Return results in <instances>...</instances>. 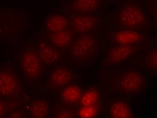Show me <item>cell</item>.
Masks as SVG:
<instances>
[{"instance_id": "13", "label": "cell", "mask_w": 157, "mask_h": 118, "mask_svg": "<svg viewBox=\"0 0 157 118\" xmlns=\"http://www.w3.org/2000/svg\"><path fill=\"white\" fill-rule=\"evenodd\" d=\"M75 35H76L71 30L63 31L60 32L41 33L37 37V40L49 44L62 53Z\"/></svg>"}, {"instance_id": "18", "label": "cell", "mask_w": 157, "mask_h": 118, "mask_svg": "<svg viewBox=\"0 0 157 118\" xmlns=\"http://www.w3.org/2000/svg\"><path fill=\"white\" fill-rule=\"evenodd\" d=\"M135 66L144 67L147 71L157 73V47L155 44H150L135 59Z\"/></svg>"}, {"instance_id": "6", "label": "cell", "mask_w": 157, "mask_h": 118, "mask_svg": "<svg viewBox=\"0 0 157 118\" xmlns=\"http://www.w3.org/2000/svg\"><path fill=\"white\" fill-rule=\"evenodd\" d=\"M78 80L72 67L59 64L47 72L41 84V91L56 95L67 85Z\"/></svg>"}, {"instance_id": "10", "label": "cell", "mask_w": 157, "mask_h": 118, "mask_svg": "<svg viewBox=\"0 0 157 118\" xmlns=\"http://www.w3.org/2000/svg\"><path fill=\"white\" fill-rule=\"evenodd\" d=\"M103 24V17L97 12L73 15L71 31L75 35L98 31Z\"/></svg>"}, {"instance_id": "12", "label": "cell", "mask_w": 157, "mask_h": 118, "mask_svg": "<svg viewBox=\"0 0 157 118\" xmlns=\"http://www.w3.org/2000/svg\"><path fill=\"white\" fill-rule=\"evenodd\" d=\"M73 15L62 13H52L47 16L42 26L41 33L60 32L71 30Z\"/></svg>"}, {"instance_id": "1", "label": "cell", "mask_w": 157, "mask_h": 118, "mask_svg": "<svg viewBox=\"0 0 157 118\" xmlns=\"http://www.w3.org/2000/svg\"><path fill=\"white\" fill-rule=\"evenodd\" d=\"M102 43L98 31L75 35L61 53V60L71 67L88 64L101 52Z\"/></svg>"}, {"instance_id": "20", "label": "cell", "mask_w": 157, "mask_h": 118, "mask_svg": "<svg viewBox=\"0 0 157 118\" xmlns=\"http://www.w3.org/2000/svg\"><path fill=\"white\" fill-rule=\"evenodd\" d=\"M79 105H70L55 101L52 102V117L72 118L78 117Z\"/></svg>"}, {"instance_id": "19", "label": "cell", "mask_w": 157, "mask_h": 118, "mask_svg": "<svg viewBox=\"0 0 157 118\" xmlns=\"http://www.w3.org/2000/svg\"><path fill=\"white\" fill-rule=\"evenodd\" d=\"M0 116L9 118L29 117L28 113L20 106V102L4 100H0Z\"/></svg>"}, {"instance_id": "7", "label": "cell", "mask_w": 157, "mask_h": 118, "mask_svg": "<svg viewBox=\"0 0 157 118\" xmlns=\"http://www.w3.org/2000/svg\"><path fill=\"white\" fill-rule=\"evenodd\" d=\"M101 40L104 44L147 47L151 44L152 36L149 32L114 28L105 31Z\"/></svg>"}, {"instance_id": "15", "label": "cell", "mask_w": 157, "mask_h": 118, "mask_svg": "<svg viewBox=\"0 0 157 118\" xmlns=\"http://www.w3.org/2000/svg\"><path fill=\"white\" fill-rule=\"evenodd\" d=\"M107 117L131 118L134 117L129 101L121 97L110 99L107 105Z\"/></svg>"}, {"instance_id": "3", "label": "cell", "mask_w": 157, "mask_h": 118, "mask_svg": "<svg viewBox=\"0 0 157 118\" xmlns=\"http://www.w3.org/2000/svg\"><path fill=\"white\" fill-rule=\"evenodd\" d=\"M16 61L19 71L29 87L38 88L49 68L43 62L33 42L18 48Z\"/></svg>"}, {"instance_id": "8", "label": "cell", "mask_w": 157, "mask_h": 118, "mask_svg": "<svg viewBox=\"0 0 157 118\" xmlns=\"http://www.w3.org/2000/svg\"><path fill=\"white\" fill-rule=\"evenodd\" d=\"M147 47L104 44L103 67L107 68L109 67L122 66L127 61L136 59Z\"/></svg>"}, {"instance_id": "16", "label": "cell", "mask_w": 157, "mask_h": 118, "mask_svg": "<svg viewBox=\"0 0 157 118\" xmlns=\"http://www.w3.org/2000/svg\"><path fill=\"white\" fill-rule=\"evenodd\" d=\"M33 43L38 52L40 59L43 62L47 65L49 70L56 65L61 64L62 61L61 52L46 43L39 41L37 40V41Z\"/></svg>"}, {"instance_id": "9", "label": "cell", "mask_w": 157, "mask_h": 118, "mask_svg": "<svg viewBox=\"0 0 157 118\" xmlns=\"http://www.w3.org/2000/svg\"><path fill=\"white\" fill-rule=\"evenodd\" d=\"M25 18L17 9L2 8L0 10V37L14 42L23 33Z\"/></svg>"}, {"instance_id": "14", "label": "cell", "mask_w": 157, "mask_h": 118, "mask_svg": "<svg viewBox=\"0 0 157 118\" xmlns=\"http://www.w3.org/2000/svg\"><path fill=\"white\" fill-rule=\"evenodd\" d=\"M83 92L84 89L78 84V80L73 82L56 93V101L70 105H79Z\"/></svg>"}, {"instance_id": "22", "label": "cell", "mask_w": 157, "mask_h": 118, "mask_svg": "<svg viewBox=\"0 0 157 118\" xmlns=\"http://www.w3.org/2000/svg\"><path fill=\"white\" fill-rule=\"evenodd\" d=\"M100 105L93 106L79 107L78 112V117L81 118H93L98 117L100 114Z\"/></svg>"}, {"instance_id": "23", "label": "cell", "mask_w": 157, "mask_h": 118, "mask_svg": "<svg viewBox=\"0 0 157 118\" xmlns=\"http://www.w3.org/2000/svg\"><path fill=\"white\" fill-rule=\"evenodd\" d=\"M144 8L146 10L149 12L154 19V20H156V10H157V2L156 1H144L143 2Z\"/></svg>"}, {"instance_id": "5", "label": "cell", "mask_w": 157, "mask_h": 118, "mask_svg": "<svg viewBox=\"0 0 157 118\" xmlns=\"http://www.w3.org/2000/svg\"><path fill=\"white\" fill-rule=\"evenodd\" d=\"M25 82L20 71L11 62L0 67V100L25 102L29 95Z\"/></svg>"}, {"instance_id": "4", "label": "cell", "mask_w": 157, "mask_h": 118, "mask_svg": "<svg viewBox=\"0 0 157 118\" xmlns=\"http://www.w3.org/2000/svg\"><path fill=\"white\" fill-rule=\"evenodd\" d=\"M145 84L142 73L133 68L113 71L105 76V85L109 93L122 97L139 93Z\"/></svg>"}, {"instance_id": "21", "label": "cell", "mask_w": 157, "mask_h": 118, "mask_svg": "<svg viewBox=\"0 0 157 118\" xmlns=\"http://www.w3.org/2000/svg\"><path fill=\"white\" fill-rule=\"evenodd\" d=\"M100 105V93L98 87H89L83 92L79 107Z\"/></svg>"}, {"instance_id": "11", "label": "cell", "mask_w": 157, "mask_h": 118, "mask_svg": "<svg viewBox=\"0 0 157 118\" xmlns=\"http://www.w3.org/2000/svg\"><path fill=\"white\" fill-rule=\"evenodd\" d=\"M105 1L99 0H80V1L64 2L60 7V13L70 15L82 14L94 12H98L101 10Z\"/></svg>"}, {"instance_id": "2", "label": "cell", "mask_w": 157, "mask_h": 118, "mask_svg": "<svg viewBox=\"0 0 157 118\" xmlns=\"http://www.w3.org/2000/svg\"><path fill=\"white\" fill-rule=\"evenodd\" d=\"M110 23L117 28L149 32L156 27L142 1H124L116 10Z\"/></svg>"}, {"instance_id": "17", "label": "cell", "mask_w": 157, "mask_h": 118, "mask_svg": "<svg viewBox=\"0 0 157 118\" xmlns=\"http://www.w3.org/2000/svg\"><path fill=\"white\" fill-rule=\"evenodd\" d=\"M28 108L29 117H52V102L50 100L37 97L29 102Z\"/></svg>"}]
</instances>
